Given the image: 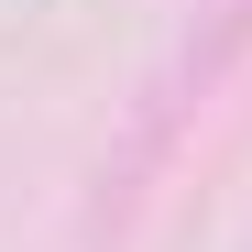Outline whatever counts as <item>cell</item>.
Here are the masks:
<instances>
[{
  "label": "cell",
  "instance_id": "1",
  "mask_svg": "<svg viewBox=\"0 0 252 252\" xmlns=\"http://www.w3.org/2000/svg\"><path fill=\"white\" fill-rule=\"evenodd\" d=\"M208 22H187V44L164 55V77L143 88V110H132V132H121V154L99 164V197H88V230H121L132 220V197L154 187V164L176 154V132L208 110V88L230 77V55L252 44V0H197Z\"/></svg>",
  "mask_w": 252,
  "mask_h": 252
}]
</instances>
